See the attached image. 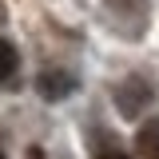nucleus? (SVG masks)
Instances as JSON below:
<instances>
[{"label":"nucleus","instance_id":"7ed1b4c3","mask_svg":"<svg viewBox=\"0 0 159 159\" xmlns=\"http://www.w3.org/2000/svg\"><path fill=\"white\" fill-rule=\"evenodd\" d=\"M135 147L143 159H159V119H147L135 135Z\"/></svg>","mask_w":159,"mask_h":159},{"label":"nucleus","instance_id":"f257e3e1","mask_svg":"<svg viewBox=\"0 0 159 159\" xmlns=\"http://www.w3.org/2000/svg\"><path fill=\"white\" fill-rule=\"evenodd\" d=\"M151 84L143 76H127L123 84H119V92H116V107H119V116H127V119H135L147 103H151Z\"/></svg>","mask_w":159,"mask_h":159},{"label":"nucleus","instance_id":"39448f33","mask_svg":"<svg viewBox=\"0 0 159 159\" xmlns=\"http://www.w3.org/2000/svg\"><path fill=\"white\" fill-rule=\"evenodd\" d=\"M99 159H127V155H123V151H103Z\"/></svg>","mask_w":159,"mask_h":159},{"label":"nucleus","instance_id":"20e7f679","mask_svg":"<svg viewBox=\"0 0 159 159\" xmlns=\"http://www.w3.org/2000/svg\"><path fill=\"white\" fill-rule=\"evenodd\" d=\"M16 64H20L16 48H12L8 40H0V84H4V80H12V76H16Z\"/></svg>","mask_w":159,"mask_h":159},{"label":"nucleus","instance_id":"f03ea898","mask_svg":"<svg viewBox=\"0 0 159 159\" xmlns=\"http://www.w3.org/2000/svg\"><path fill=\"white\" fill-rule=\"evenodd\" d=\"M36 88H40V96H44V99H64V96H72V92H76V76H72V72L52 68V72H40Z\"/></svg>","mask_w":159,"mask_h":159}]
</instances>
